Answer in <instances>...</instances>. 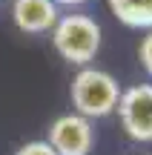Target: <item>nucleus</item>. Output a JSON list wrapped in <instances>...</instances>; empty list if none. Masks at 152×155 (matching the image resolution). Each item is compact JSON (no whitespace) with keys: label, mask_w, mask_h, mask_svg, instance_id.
Returning <instances> with one entry per match:
<instances>
[{"label":"nucleus","mask_w":152,"mask_h":155,"mask_svg":"<svg viewBox=\"0 0 152 155\" xmlns=\"http://www.w3.org/2000/svg\"><path fill=\"white\" fill-rule=\"evenodd\" d=\"M69 98H72V109L78 115L89 118H106L115 112L121 98V83L118 78L106 69L98 66H80L78 75L72 78V86H69Z\"/></svg>","instance_id":"obj_1"},{"label":"nucleus","mask_w":152,"mask_h":155,"mask_svg":"<svg viewBox=\"0 0 152 155\" xmlns=\"http://www.w3.org/2000/svg\"><path fill=\"white\" fill-rule=\"evenodd\" d=\"M49 35L55 52L72 66H89L103 40L101 23L89 15H60Z\"/></svg>","instance_id":"obj_2"},{"label":"nucleus","mask_w":152,"mask_h":155,"mask_svg":"<svg viewBox=\"0 0 152 155\" xmlns=\"http://www.w3.org/2000/svg\"><path fill=\"white\" fill-rule=\"evenodd\" d=\"M115 112L126 138L138 144H152V83H135L129 89H121Z\"/></svg>","instance_id":"obj_3"},{"label":"nucleus","mask_w":152,"mask_h":155,"mask_svg":"<svg viewBox=\"0 0 152 155\" xmlns=\"http://www.w3.org/2000/svg\"><path fill=\"white\" fill-rule=\"evenodd\" d=\"M43 141L57 155H89L95 150V124L78 112H66L49 124Z\"/></svg>","instance_id":"obj_4"},{"label":"nucleus","mask_w":152,"mask_h":155,"mask_svg":"<svg viewBox=\"0 0 152 155\" xmlns=\"http://www.w3.org/2000/svg\"><path fill=\"white\" fill-rule=\"evenodd\" d=\"M60 9L52 0H11V20L23 35H46L55 29Z\"/></svg>","instance_id":"obj_5"},{"label":"nucleus","mask_w":152,"mask_h":155,"mask_svg":"<svg viewBox=\"0 0 152 155\" xmlns=\"http://www.w3.org/2000/svg\"><path fill=\"white\" fill-rule=\"evenodd\" d=\"M109 12L129 29H152V0H106Z\"/></svg>","instance_id":"obj_6"},{"label":"nucleus","mask_w":152,"mask_h":155,"mask_svg":"<svg viewBox=\"0 0 152 155\" xmlns=\"http://www.w3.org/2000/svg\"><path fill=\"white\" fill-rule=\"evenodd\" d=\"M138 61H141L144 72L152 78V29L141 38V46H138Z\"/></svg>","instance_id":"obj_7"},{"label":"nucleus","mask_w":152,"mask_h":155,"mask_svg":"<svg viewBox=\"0 0 152 155\" xmlns=\"http://www.w3.org/2000/svg\"><path fill=\"white\" fill-rule=\"evenodd\" d=\"M15 155H57V152L52 150L46 141H29V144H23Z\"/></svg>","instance_id":"obj_8"},{"label":"nucleus","mask_w":152,"mask_h":155,"mask_svg":"<svg viewBox=\"0 0 152 155\" xmlns=\"http://www.w3.org/2000/svg\"><path fill=\"white\" fill-rule=\"evenodd\" d=\"M52 3L60 9V6H83V3H89V0H52Z\"/></svg>","instance_id":"obj_9"}]
</instances>
